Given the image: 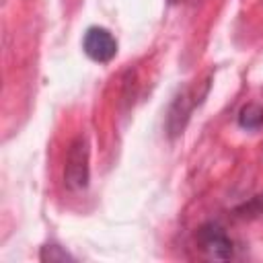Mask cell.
<instances>
[{
    "label": "cell",
    "instance_id": "1",
    "mask_svg": "<svg viewBox=\"0 0 263 263\" xmlns=\"http://www.w3.org/2000/svg\"><path fill=\"white\" fill-rule=\"evenodd\" d=\"M88 158H90L88 140H86L84 136H78V138L70 144V148H68V156H66L64 181H66V187H68V189H72V191L86 189V185H88V177H90Z\"/></svg>",
    "mask_w": 263,
    "mask_h": 263
},
{
    "label": "cell",
    "instance_id": "2",
    "mask_svg": "<svg viewBox=\"0 0 263 263\" xmlns=\"http://www.w3.org/2000/svg\"><path fill=\"white\" fill-rule=\"evenodd\" d=\"M195 240H197V247L199 251L210 257V259H216V261H228L232 259L234 255V242L230 240V236L226 234V230L214 222H208L203 224L197 234H195Z\"/></svg>",
    "mask_w": 263,
    "mask_h": 263
},
{
    "label": "cell",
    "instance_id": "3",
    "mask_svg": "<svg viewBox=\"0 0 263 263\" xmlns=\"http://www.w3.org/2000/svg\"><path fill=\"white\" fill-rule=\"evenodd\" d=\"M82 49L84 53L99 64H107L117 53V41L105 27H88L82 37Z\"/></svg>",
    "mask_w": 263,
    "mask_h": 263
},
{
    "label": "cell",
    "instance_id": "4",
    "mask_svg": "<svg viewBox=\"0 0 263 263\" xmlns=\"http://www.w3.org/2000/svg\"><path fill=\"white\" fill-rule=\"evenodd\" d=\"M238 125L249 132H257L263 127V107L257 103H249L238 113Z\"/></svg>",
    "mask_w": 263,
    "mask_h": 263
},
{
    "label": "cell",
    "instance_id": "5",
    "mask_svg": "<svg viewBox=\"0 0 263 263\" xmlns=\"http://www.w3.org/2000/svg\"><path fill=\"white\" fill-rule=\"evenodd\" d=\"M41 261H66V259H72V255H68L66 251H62L58 245H47L41 249Z\"/></svg>",
    "mask_w": 263,
    "mask_h": 263
}]
</instances>
